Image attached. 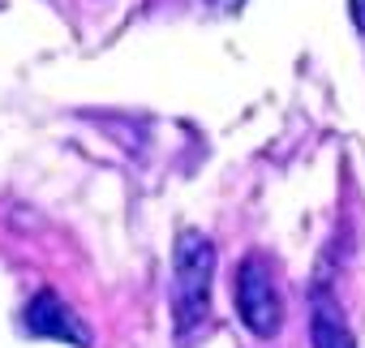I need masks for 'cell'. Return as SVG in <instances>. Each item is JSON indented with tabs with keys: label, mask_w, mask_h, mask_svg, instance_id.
Returning a JSON list of instances; mask_svg holds the SVG:
<instances>
[{
	"label": "cell",
	"mask_w": 365,
	"mask_h": 348,
	"mask_svg": "<svg viewBox=\"0 0 365 348\" xmlns=\"http://www.w3.org/2000/svg\"><path fill=\"white\" fill-rule=\"evenodd\" d=\"M211 280H215V245L198 228H185L172 250V322L176 344H190L211 318Z\"/></svg>",
	"instance_id": "obj_1"
},
{
	"label": "cell",
	"mask_w": 365,
	"mask_h": 348,
	"mask_svg": "<svg viewBox=\"0 0 365 348\" xmlns=\"http://www.w3.org/2000/svg\"><path fill=\"white\" fill-rule=\"evenodd\" d=\"M237 314L262 339L279 335V327H284V297H279V284L262 254H245V262L237 267Z\"/></svg>",
	"instance_id": "obj_2"
},
{
	"label": "cell",
	"mask_w": 365,
	"mask_h": 348,
	"mask_svg": "<svg viewBox=\"0 0 365 348\" xmlns=\"http://www.w3.org/2000/svg\"><path fill=\"white\" fill-rule=\"evenodd\" d=\"M22 327L31 331V335H39V339H61V344H73V348H91L95 344V335H91V327L52 292V288H43V292H35L31 301H26V314H22Z\"/></svg>",
	"instance_id": "obj_3"
},
{
	"label": "cell",
	"mask_w": 365,
	"mask_h": 348,
	"mask_svg": "<svg viewBox=\"0 0 365 348\" xmlns=\"http://www.w3.org/2000/svg\"><path fill=\"white\" fill-rule=\"evenodd\" d=\"M309 339H314V348H356V335H352L339 301L327 297V292H314V305H309Z\"/></svg>",
	"instance_id": "obj_4"
},
{
	"label": "cell",
	"mask_w": 365,
	"mask_h": 348,
	"mask_svg": "<svg viewBox=\"0 0 365 348\" xmlns=\"http://www.w3.org/2000/svg\"><path fill=\"white\" fill-rule=\"evenodd\" d=\"M352 18H356V26L365 31V0H352Z\"/></svg>",
	"instance_id": "obj_5"
},
{
	"label": "cell",
	"mask_w": 365,
	"mask_h": 348,
	"mask_svg": "<svg viewBox=\"0 0 365 348\" xmlns=\"http://www.w3.org/2000/svg\"><path fill=\"white\" fill-rule=\"evenodd\" d=\"M211 5H215V9H237L241 0H211Z\"/></svg>",
	"instance_id": "obj_6"
}]
</instances>
